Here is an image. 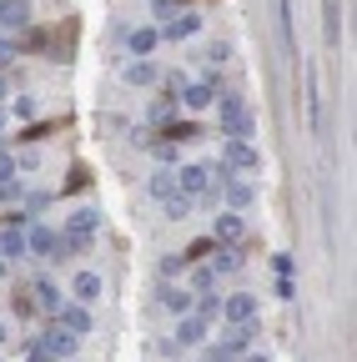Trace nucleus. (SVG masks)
Wrapping results in <instances>:
<instances>
[{"label": "nucleus", "instance_id": "obj_1", "mask_svg": "<svg viewBox=\"0 0 357 362\" xmlns=\"http://www.w3.org/2000/svg\"><path fill=\"white\" fill-rule=\"evenodd\" d=\"M221 136L232 141H252V111L242 96H221Z\"/></svg>", "mask_w": 357, "mask_h": 362}, {"label": "nucleus", "instance_id": "obj_2", "mask_svg": "<svg viewBox=\"0 0 357 362\" xmlns=\"http://www.w3.org/2000/svg\"><path fill=\"white\" fill-rule=\"evenodd\" d=\"M252 337H257V322H247V327H221V342L211 347V362H237V357H247Z\"/></svg>", "mask_w": 357, "mask_h": 362}, {"label": "nucleus", "instance_id": "obj_3", "mask_svg": "<svg viewBox=\"0 0 357 362\" xmlns=\"http://www.w3.org/2000/svg\"><path fill=\"white\" fill-rule=\"evenodd\" d=\"M221 322H227V327H247V322H257V297H252V292L221 297Z\"/></svg>", "mask_w": 357, "mask_h": 362}, {"label": "nucleus", "instance_id": "obj_4", "mask_svg": "<svg viewBox=\"0 0 357 362\" xmlns=\"http://www.w3.org/2000/svg\"><path fill=\"white\" fill-rule=\"evenodd\" d=\"M35 347H40V352H51V357H71V352L81 347V337H76V332H66L61 322H51L46 332L35 337Z\"/></svg>", "mask_w": 357, "mask_h": 362}, {"label": "nucleus", "instance_id": "obj_5", "mask_svg": "<svg viewBox=\"0 0 357 362\" xmlns=\"http://www.w3.org/2000/svg\"><path fill=\"white\" fill-rule=\"evenodd\" d=\"M25 252H35V257H61V237L51 232L46 221H30V226H25Z\"/></svg>", "mask_w": 357, "mask_h": 362}, {"label": "nucleus", "instance_id": "obj_6", "mask_svg": "<svg viewBox=\"0 0 357 362\" xmlns=\"http://www.w3.org/2000/svg\"><path fill=\"white\" fill-rule=\"evenodd\" d=\"M221 156H227V171H257L262 166V156H257V146L252 141H221Z\"/></svg>", "mask_w": 357, "mask_h": 362}, {"label": "nucleus", "instance_id": "obj_7", "mask_svg": "<svg viewBox=\"0 0 357 362\" xmlns=\"http://www.w3.org/2000/svg\"><path fill=\"white\" fill-rule=\"evenodd\" d=\"M211 101H216V86L211 81H187L182 96H176V106H187V111H206Z\"/></svg>", "mask_w": 357, "mask_h": 362}, {"label": "nucleus", "instance_id": "obj_8", "mask_svg": "<svg viewBox=\"0 0 357 362\" xmlns=\"http://www.w3.org/2000/svg\"><path fill=\"white\" fill-rule=\"evenodd\" d=\"M30 297H35V307H46V312H61L66 307V297H61V287L51 277H35L30 282Z\"/></svg>", "mask_w": 357, "mask_h": 362}, {"label": "nucleus", "instance_id": "obj_9", "mask_svg": "<svg viewBox=\"0 0 357 362\" xmlns=\"http://www.w3.org/2000/svg\"><path fill=\"white\" fill-rule=\"evenodd\" d=\"M221 187H227V206H232V211H247V206L257 202V187H252V181H237V176H227Z\"/></svg>", "mask_w": 357, "mask_h": 362}, {"label": "nucleus", "instance_id": "obj_10", "mask_svg": "<svg viewBox=\"0 0 357 362\" xmlns=\"http://www.w3.org/2000/svg\"><path fill=\"white\" fill-rule=\"evenodd\" d=\"M211 237L216 242H242V211H221L211 221Z\"/></svg>", "mask_w": 357, "mask_h": 362}, {"label": "nucleus", "instance_id": "obj_11", "mask_svg": "<svg viewBox=\"0 0 357 362\" xmlns=\"http://www.w3.org/2000/svg\"><path fill=\"white\" fill-rule=\"evenodd\" d=\"M192 317H197V322H221V297L216 292H201V297H192Z\"/></svg>", "mask_w": 357, "mask_h": 362}, {"label": "nucleus", "instance_id": "obj_12", "mask_svg": "<svg viewBox=\"0 0 357 362\" xmlns=\"http://www.w3.org/2000/svg\"><path fill=\"white\" fill-rule=\"evenodd\" d=\"M156 40H161V30H156V25H141V30H131V35H126L131 56H146V61H151V51H156Z\"/></svg>", "mask_w": 357, "mask_h": 362}, {"label": "nucleus", "instance_id": "obj_13", "mask_svg": "<svg viewBox=\"0 0 357 362\" xmlns=\"http://www.w3.org/2000/svg\"><path fill=\"white\" fill-rule=\"evenodd\" d=\"M96 226H101V216H96L91 206H81V211L66 221V237H86V242H91V232H96Z\"/></svg>", "mask_w": 357, "mask_h": 362}, {"label": "nucleus", "instance_id": "obj_14", "mask_svg": "<svg viewBox=\"0 0 357 362\" xmlns=\"http://www.w3.org/2000/svg\"><path fill=\"white\" fill-rule=\"evenodd\" d=\"M146 192H151L156 202H171V197H176V171H166V166L151 171V176H146Z\"/></svg>", "mask_w": 357, "mask_h": 362}, {"label": "nucleus", "instance_id": "obj_15", "mask_svg": "<svg viewBox=\"0 0 357 362\" xmlns=\"http://www.w3.org/2000/svg\"><path fill=\"white\" fill-rule=\"evenodd\" d=\"M197 30H201V16H197V11H182L161 35H166V40H187V35H197Z\"/></svg>", "mask_w": 357, "mask_h": 362}, {"label": "nucleus", "instance_id": "obj_16", "mask_svg": "<svg viewBox=\"0 0 357 362\" xmlns=\"http://www.w3.org/2000/svg\"><path fill=\"white\" fill-rule=\"evenodd\" d=\"M56 322H61L66 332L86 337V332H91V312H86V307H61V317H56Z\"/></svg>", "mask_w": 357, "mask_h": 362}, {"label": "nucleus", "instance_id": "obj_17", "mask_svg": "<svg viewBox=\"0 0 357 362\" xmlns=\"http://www.w3.org/2000/svg\"><path fill=\"white\" fill-rule=\"evenodd\" d=\"M25 21H30V0H0V25L6 30H16Z\"/></svg>", "mask_w": 357, "mask_h": 362}, {"label": "nucleus", "instance_id": "obj_18", "mask_svg": "<svg viewBox=\"0 0 357 362\" xmlns=\"http://www.w3.org/2000/svg\"><path fill=\"white\" fill-rule=\"evenodd\" d=\"M201 337H206V322H197V317L187 312L182 322H176V337H171V342H176V347H192V342H201Z\"/></svg>", "mask_w": 357, "mask_h": 362}, {"label": "nucleus", "instance_id": "obj_19", "mask_svg": "<svg viewBox=\"0 0 357 362\" xmlns=\"http://www.w3.org/2000/svg\"><path fill=\"white\" fill-rule=\"evenodd\" d=\"M161 307L176 312V317H187V312H192V292H187V287H161Z\"/></svg>", "mask_w": 357, "mask_h": 362}, {"label": "nucleus", "instance_id": "obj_20", "mask_svg": "<svg viewBox=\"0 0 357 362\" xmlns=\"http://www.w3.org/2000/svg\"><path fill=\"white\" fill-rule=\"evenodd\" d=\"M71 292H76L81 302H96V297H101V277H96V272H76Z\"/></svg>", "mask_w": 357, "mask_h": 362}, {"label": "nucleus", "instance_id": "obj_21", "mask_svg": "<svg viewBox=\"0 0 357 362\" xmlns=\"http://www.w3.org/2000/svg\"><path fill=\"white\" fill-rule=\"evenodd\" d=\"M0 257H25V232L21 226H6V232H0Z\"/></svg>", "mask_w": 357, "mask_h": 362}, {"label": "nucleus", "instance_id": "obj_22", "mask_svg": "<svg viewBox=\"0 0 357 362\" xmlns=\"http://www.w3.org/2000/svg\"><path fill=\"white\" fill-rule=\"evenodd\" d=\"M156 81V66L151 61H131L126 66V86H151Z\"/></svg>", "mask_w": 357, "mask_h": 362}, {"label": "nucleus", "instance_id": "obj_23", "mask_svg": "<svg viewBox=\"0 0 357 362\" xmlns=\"http://www.w3.org/2000/svg\"><path fill=\"white\" fill-rule=\"evenodd\" d=\"M307 121H312V131L322 126V111H317V76L307 71Z\"/></svg>", "mask_w": 357, "mask_h": 362}, {"label": "nucleus", "instance_id": "obj_24", "mask_svg": "<svg viewBox=\"0 0 357 362\" xmlns=\"http://www.w3.org/2000/svg\"><path fill=\"white\" fill-rule=\"evenodd\" d=\"M166 141L176 146V141H197V121H176V126H166Z\"/></svg>", "mask_w": 357, "mask_h": 362}, {"label": "nucleus", "instance_id": "obj_25", "mask_svg": "<svg viewBox=\"0 0 357 362\" xmlns=\"http://www.w3.org/2000/svg\"><path fill=\"white\" fill-rule=\"evenodd\" d=\"M211 287H216V272H211V267H197V272H192V287H187V292H211Z\"/></svg>", "mask_w": 357, "mask_h": 362}, {"label": "nucleus", "instance_id": "obj_26", "mask_svg": "<svg viewBox=\"0 0 357 362\" xmlns=\"http://www.w3.org/2000/svg\"><path fill=\"white\" fill-rule=\"evenodd\" d=\"M237 267H242V257H237L232 247H227V252H216V262H211V272H237Z\"/></svg>", "mask_w": 357, "mask_h": 362}, {"label": "nucleus", "instance_id": "obj_27", "mask_svg": "<svg viewBox=\"0 0 357 362\" xmlns=\"http://www.w3.org/2000/svg\"><path fill=\"white\" fill-rule=\"evenodd\" d=\"M141 146H151V151H156V161H176V146L166 141V136H156V141H141Z\"/></svg>", "mask_w": 357, "mask_h": 362}, {"label": "nucleus", "instance_id": "obj_28", "mask_svg": "<svg viewBox=\"0 0 357 362\" xmlns=\"http://www.w3.org/2000/svg\"><path fill=\"white\" fill-rule=\"evenodd\" d=\"M171 111H176V96L156 101V106H151V121H156V126H166V121H171Z\"/></svg>", "mask_w": 357, "mask_h": 362}, {"label": "nucleus", "instance_id": "obj_29", "mask_svg": "<svg viewBox=\"0 0 357 362\" xmlns=\"http://www.w3.org/2000/svg\"><path fill=\"white\" fill-rule=\"evenodd\" d=\"M6 181H16V156L0 146V187H6Z\"/></svg>", "mask_w": 357, "mask_h": 362}, {"label": "nucleus", "instance_id": "obj_30", "mask_svg": "<svg viewBox=\"0 0 357 362\" xmlns=\"http://www.w3.org/2000/svg\"><path fill=\"white\" fill-rule=\"evenodd\" d=\"M11 116L30 121V116H35V101H30V96H16V101H11Z\"/></svg>", "mask_w": 357, "mask_h": 362}, {"label": "nucleus", "instance_id": "obj_31", "mask_svg": "<svg viewBox=\"0 0 357 362\" xmlns=\"http://www.w3.org/2000/svg\"><path fill=\"white\" fill-rule=\"evenodd\" d=\"M166 211H171V216H187V211H192V202H187V197H182V192H176V197H171V202H166Z\"/></svg>", "mask_w": 357, "mask_h": 362}, {"label": "nucleus", "instance_id": "obj_32", "mask_svg": "<svg viewBox=\"0 0 357 362\" xmlns=\"http://www.w3.org/2000/svg\"><path fill=\"white\" fill-rule=\"evenodd\" d=\"M272 267H277V277H282V282L292 277V257H287V252H277V257H272Z\"/></svg>", "mask_w": 357, "mask_h": 362}, {"label": "nucleus", "instance_id": "obj_33", "mask_svg": "<svg viewBox=\"0 0 357 362\" xmlns=\"http://www.w3.org/2000/svg\"><path fill=\"white\" fill-rule=\"evenodd\" d=\"M182 267H187V257H161V272H166V277H176Z\"/></svg>", "mask_w": 357, "mask_h": 362}, {"label": "nucleus", "instance_id": "obj_34", "mask_svg": "<svg viewBox=\"0 0 357 362\" xmlns=\"http://www.w3.org/2000/svg\"><path fill=\"white\" fill-rule=\"evenodd\" d=\"M327 40H337V0H327Z\"/></svg>", "mask_w": 357, "mask_h": 362}, {"label": "nucleus", "instance_id": "obj_35", "mask_svg": "<svg viewBox=\"0 0 357 362\" xmlns=\"http://www.w3.org/2000/svg\"><path fill=\"white\" fill-rule=\"evenodd\" d=\"M0 202H21V181H6V187H0Z\"/></svg>", "mask_w": 357, "mask_h": 362}, {"label": "nucleus", "instance_id": "obj_36", "mask_svg": "<svg viewBox=\"0 0 357 362\" xmlns=\"http://www.w3.org/2000/svg\"><path fill=\"white\" fill-rule=\"evenodd\" d=\"M25 362H56V357H51V352H40V347L30 342V347H25Z\"/></svg>", "mask_w": 357, "mask_h": 362}, {"label": "nucleus", "instance_id": "obj_37", "mask_svg": "<svg viewBox=\"0 0 357 362\" xmlns=\"http://www.w3.org/2000/svg\"><path fill=\"white\" fill-rule=\"evenodd\" d=\"M11 61H16V51H11V45H6V40H0V71H6Z\"/></svg>", "mask_w": 357, "mask_h": 362}, {"label": "nucleus", "instance_id": "obj_38", "mask_svg": "<svg viewBox=\"0 0 357 362\" xmlns=\"http://www.w3.org/2000/svg\"><path fill=\"white\" fill-rule=\"evenodd\" d=\"M171 6H176V0H151V11H156V16H171Z\"/></svg>", "mask_w": 357, "mask_h": 362}, {"label": "nucleus", "instance_id": "obj_39", "mask_svg": "<svg viewBox=\"0 0 357 362\" xmlns=\"http://www.w3.org/2000/svg\"><path fill=\"white\" fill-rule=\"evenodd\" d=\"M247 362H272V357H262V352H252V357H247Z\"/></svg>", "mask_w": 357, "mask_h": 362}, {"label": "nucleus", "instance_id": "obj_40", "mask_svg": "<svg viewBox=\"0 0 357 362\" xmlns=\"http://www.w3.org/2000/svg\"><path fill=\"white\" fill-rule=\"evenodd\" d=\"M0 96H6V71H0Z\"/></svg>", "mask_w": 357, "mask_h": 362}, {"label": "nucleus", "instance_id": "obj_41", "mask_svg": "<svg viewBox=\"0 0 357 362\" xmlns=\"http://www.w3.org/2000/svg\"><path fill=\"white\" fill-rule=\"evenodd\" d=\"M0 342H6V322H0Z\"/></svg>", "mask_w": 357, "mask_h": 362}, {"label": "nucleus", "instance_id": "obj_42", "mask_svg": "<svg viewBox=\"0 0 357 362\" xmlns=\"http://www.w3.org/2000/svg\"><path fill=\"white\" fill-rule=\"evenodd\" d=\"M0 277H6V262H0Z\"/></svg>", "mask_w": 357, "mask_h": 362}, {"label": "nucleus", "instance_id": "obj_43", "mask_svg": "<svg viewBox=\"0 0 357 362\" xmlns=\"http://www.w3.org/2000/svg\"><path fill=\"white\" fill-rule=\"evenodd\" d=\"M0 126H6V111H0Z\"/></svg>", "mask_w": 357, "mask_h": 362}]
</instances>
